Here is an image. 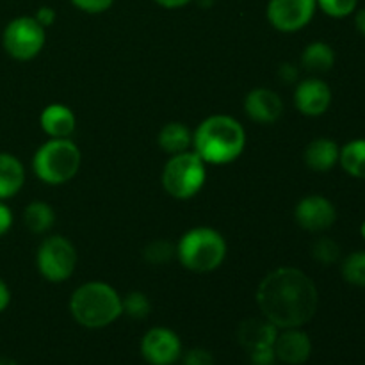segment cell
I'll use <instances>...</instances> for the list:
<instances>
[{
	"label": "cell",
	"instance_id": "obj_1",
	"mask_svg": "<svg viewBox=\"0 0 365 365\" xmlns=\"http://www.w3.org/2000/svg\"><path fill=\"white\" fill-rule=\"evenodd\" d=\"M257 305L262 317L278 330L302 328L316 316L319 292L305 271L298 267H277L257 287Z\"/></svg>",
	"mask_w": 365,
	"mask_h": 365
},
{
	"label": "cell",
	"instance_id": "obj_2",
	"mask_svg": "<svg viewBox=\"0 0 365 365\" xmlns=\"http://www.w3.org/2000/svg\"><path fill=\"white\" fill-rule=\"evenodd\" d=\"M192 146L205 164H230L245 152L246 130L228 114H212L192 132Z\"/></svg>",
	"mask_w": 365,
	"mask_h": 365
},
{
	"label": "cell",
	"instance_id": "obj_3",
	"mask_svg": "<svg viewBox=\"0 0 365 365\" xmlns=\"http://www.w3.org/2000/svg\"><path fill=\"white\" fill-rule=\"evenodd\" d=\"M70 312L81 327L98 330L123 316V302L109 284L93 280L75 289L70 298Z\"/></svg>",
	"mask_w": 365,
	"mask_h": 365
},
{
	"label": "cell",
	"instance_id": "obj_4",
	"mask_svg": "<svg viewBox=\"0 0 365 365\" xmlns=\"http://www.w3.org/2000/svg\"><path fill=\"white\" fill-rule=\"evenodd\" d=\"M175 253L187 271L212 273L227 259L228 245L216 228L195 227L182 235Z\"/></svg>",
	"mask_w": 365,
	"mask_h": 365
},
{
	"label": "cell",
	"instance_id": "obj_5",
	"mask_svg": "<svg viewBox=\"0 0 365 365\" xmlns=\"http://www.w3.org/2000/svg\"><path fill=\"white\" fill-rule=\"evenodd\" d=\"M81 164V148L70 138H50L32 157L34 175L46 185H63L70 182L78 173Z\"/></svg>",
	"mask_w": 365,
	"mask_h": 365
},
{
	"label": "cell",
	"instance_id": "obj_6",
	"mask_svg": "<svg viewBox=\"0 0 365 365\" xmlns=\"http://www.w3.org/2000/svg\"><path fill=\"white\" fill-rule=\"evenodd\" d=\"M207 180V164L196 152H182L170 155L164 164L160 182L171 198L191 200L203 189Z\"/></svg>",
	"mask_w": 365,
	"mask_h": 365
},
{
	"label": "cell",
	"instance_id": "obj_7",
	"mask_svg": "<svg viewBox=\"0 0 365 365\" xmlns=\"http://www.w3.org/2000/svg\"><path fill=\"white\" fill-rule=\"evenodd\" d=\"M77 250L73 242L63 235H50L43 239L36 252V267L46 282L63 284L77 267Z\"/></svg>",
	"mask_w": 365,
	"mask_h": 365
},
{
	"label": "cell",
	"instance_id": "obj_8",
	"mask_svg": "<svg viewBox=\"0 0 365 365\" xmlns=\"http://www.w3.org/2000/svg\"><path fill=\"white\" fill-rule=\"evenodd\" d=\"M46 29L34 16L13 18L2 32L4 50L16 61H31L41 53Z\"/></svg>",
	"mask_w": 365,
	"mask_h": 365
},
{
	"label": "cell",
	"instance_id": "obj_9",
	"mask_svg": "<svg viewBox=\"0 0 365 365\" xmlns=\"http://www.w3.org/2000/svg\"><path fill=\"white\" fill-rule=\"evenodd\" d=\"M316 11V0H269L266 16L277 31L291 34L305 29L314 20Z\"/></svg>",
	"mask_w": 365,
	"mask_h": 365
},
{
	"label": "cell",
	"instance_id": "obj_10",
	"mask_svg": "<svg viewBox=\"0 0 365 365\" xmlns=\"http://www.w3.org/2000/svg\"><path fill=\"white\" fill-rule=\"evenodd\" d=\"M141 353L150 365H173L182 355L180 337L170 328L155 327L143 337Z\"/></svg>",
	"mask_w": 365,
	"mask_h": 365
},
{
	"label": "cell",
	"instance_id": "obj_11",
	"mask_svg": "<svg viewBox=\"0 0 365 365\" xmlns=\"http://www.w3.org/2000/svg\"><path fill=\"white\" fill-rule=\"evenodd\" d=\"M294 220L307 232H324L337 221V209L323 195H309L298 202Z\"/></svg>",
	"mask_w": 365,
	"mask_h": 365
},
{
	"label": "cell",
	"instance_id": "obj_12",
	"mask_svg": "<svg viewBox=\"0 0 365 365\" xmlns=\"http://www.w3.org/2000/svg\"><path fill=\"white\" fill-rule=\"evenodd\" d=\"M294 106L303 116H323L331 106V89L323 78L310 77L299 82L294 91Z\"/></svg>",
	"mask_w": 365,
	"mask_h": 365
},
{
	"label": "cell",
	"instance_id": "obj_13",
	"mask_svg": "<svg viewBox=\"0 0 365 365\" xmlns=\"http://www.w3.org/2000/svg\"><path fill=\"white\" fill-rule=\"evenodd\" d=\"M277 360L287 365H302L312 355V341L302 328H284L274 339Z\"/></svg>",
	"mask_w": 365,
	"mask_h": 365
},
{
	"label": "cell",
	"instance_id": "obj_14",
	"mask_svg": "<svg viewBox=\"0 0 365 365\" xmlns=\"http://www.w3.org/2000/svg\"><path fill=\"white\" fill-rule=\"evenodd\" d=\"M245 110L250 120L260 125H271L280 120L284 113V102L273 89L255 88L246 95Z\"/></svg>",
	"mask_w": 365,
	"mask_h": 365
},
{
	"label": "cell",
	"instance_id": "obj_15",
	"mask_svg": "<svg viewBox=\"0 0 365 365\" xmlns=\"http://www.w3.org/2000/svg\"><path fill=\"white\" fill-rule=\"evenodd\" d=\"M75 125H77V118L73 110L64 103H50L39 114V127L52 139L71 138Z\"/></svg>",
	"mask_w": 365,
	"mask_h": 365
},
{
	"label": "cell",
	"instance_id": "obj_16",
	"mask_svg": "<svg viewBox=\"0 0 365 365\" xmlns=\"http://www.w3.org/2000/svg\"><path fill=\"white\" fill-rule=\"evenodd\" d=\"M278 328L273 323L262 317V319H246L241 323L237 330V339L246 351L260 348H271L278 335Z\"/></svg>",
	"mask_w": 365,
	"mask_h": 365
},
{
	"label": "cell",
	"instance_id": "obj_17",
	"mask_svg": "<svg viewBox=\"0 0 365 365\" xmlns=\"http://www.w3.org/2000/svg\"><path fill=\"white\" fill-rule=\"evenodd\" d=\"M339 153L341 146L330 138H317L307 145L303 160L307 168L317 173H327L331 171L339 164Z\"/></svg>",
	"mask_w": 365,
	"mask_h": 365
},
{
	"label": "cell",
	"instance_id": "obj_18",
	"mask_svg": "<svg viewBox=\"0 0 365 365\" xmlns=\"http://www.w3.org/2000/svg\"><path fill=\"white\" fill-rule=\"evenodd\" d=\"M25 184V168L13 153L0 152V200L13 198Z\"/></svg>",
	"mask_w": 365,
	"mask_h": 365
},
{
	"label": "cell",
	"instance_id": "obj_19",
	"mask_svg": "<svg viewBox=\"0 0 365 365\" xmlns=\"http://www.w3.org/2000/svg\"><path fill=\"white\" fill-rule=\"evenodd\" d=\"M159 146L168 155H177V153L187 152L189 146L192 145V132L189 130L187 125L180 121H171L166 123L159 132Z\"/></svg>",
	"mask_w": 365,
	"mask_h": 365
},
{
	"label": "cell",
	"instance_id": "obj_20",
	"mask_svg": "<svg viewBox=\"0 0 365 365\" xmlns=\"http://www.w3.org/2000/svg\"><path fill=\"white\" fill-rule=\"evenodd\" d=\"M302 64L312 73H327L335 64V50L324 41L310 43L303 50Z\"/></svg>",
	"mask_w": 365,
	"mask_h": 365
},
{
	"label": "cell",
	"instance_id": "obj_21",
	"mask_svg": "<svg viewBox=\"0 0 365 365\" xmlns=\"http://www.w3.org/2000/svg\"><path fill=\"white\" fill-rule=\"evenodd\" d=\"M339 164L353 178L365 180V138H356L341 146Z\"/></svg>",
	"mask_w": 365,
	"mask_h": 365
},
{
	"label": "cell",
	"instance_id": "obj_22",
	"mask_svg": "<svg viewBox=\"0 0 365 365\" xmlns=\"http://www.w3.org/2000/svg\"><path fill=\"white\" fill-rule=\"evenodd\" d=\"M24 221L32 234H45L56 223V212L48 203L32 202L25 207Z\"/></svg>",
	"mask_w": 365,
	"mask_h": 365
},
{
	"label": "cell",
	"instance_id": "obj_23",
	"mask_svg": "<svg viewBox=\"0 0 365 365\" xmlns=\"http://www.w3.org/2000/svg\"><path fill=\"white\" fill-rule=\"evenodd\" d=\"M342 278L353 287L365 289V250L349 253L341 266Z\"/></svg>",
	"mask_w": 365,
	"mask_h": 365
},
{
	"label": "cell",
	"instance_id": "obj_24",
	"mask_svg": "<svg viewBox=\"0 0 365 365\" xmlns=\"http://www.w3.org/2000/svg\"><path fill=\"white\" fill-rule=\"evenodd\" d=\"M121 302H123V314H127L132 319H145L152 310V303L145 292L132 291L125 298H121Z\"/></svg>",
	"mask_w": 365,
	"mask_h": 365
},
{
	"label": "cell",
	"instance_id": "obj_25",
	"mask_svg": "<svg viewBox=\"0 0 365 365\" xmlns=\"http://www.w3.org/2000/svg\"><path fill=\"white\" fill-rule=\"evenodd\" d=\"M317 9L323 11L327 16L335 18V20H342L359 9V0H316Z\"/></svg>",
	"mask_w": 365,
	"mask_h": 365
},
{
	"label": "cell",
	"instance_id": "obj_26",
	"mask_svg": "<svg viewBox=\"0 0 365 365\" xmlns=\"http://www.w3.org/2000/svg\"><path fill=\"white\" fill-rule=\"evenodd\" d=\"M312 257L321 264H335L341 259V246L331 237H321L314 242Z\"/></svg>",
	"mask_w": 365,
	"mask_h": 365
},
{
	"label": "cell",
	"instance_id": "obj_27",
	"mask_svg": "<svg viewBox=\"0 0 365 365\" xmlns=\"http://www.w3.org/2000/svg\"><path fill=\"white\" fill-rule=\"evenodd\" d=\"M173 253H175V250L171 248L168 242L157 241V242H153V245H150L148 248H146L145 257H146V260H150V262L160 264V262H166V260L170 259Z\"/></svg>",
	"mask_w": 365,
	"mask_h": 365
},
{
	"label": "cell",
	"instance_id": "obj_28",
	"mask_svg": "<svg viewBox=\"0 0 365 365\" xmlns=\"http://www.w3.org/2000/svg\"><path fill=\"white\" fill-rule=\"evenodd\" d=\"M78 11L88 14H102L114 6V0H70Z\"/></svg>",
	"mask_w": 365,
	"mask_h": 365
},
{
	"label": "cell",
	"instance_id": "obj_29",
	"mask_svg": "<svg viewBox=\"0 0 365 365\" xmlns=\"http://www.w3.org/2000/svg\"><path fill=\"white\" fill-rule=\"evenodd\" d=\"M184 365H214V356L203 348H195L185 353Z\"/></svg>",
	"mask_w": 365,
	"mask_h": 365
},
{
	"label": "cell",
	"instance_id": "obj_30",
	"mask_svg": "<svg viewBox=\"0 0 365 365\" xmlns=\"http://www.w3.org/2000/svg\"><path fill=\"white\" fill-rule=\"evenodd\" d=\"M250 360H252V365H274L277 364V355H274V349L271 346V348H260L250 351Z\"/></svg>",
	"mask_w": 365,
	"mask_h": 365
},
{
	"label": "cell",
	"instance_id": "obj_31",
	"mask_svg": "<svg viewBox=\"0 0 365 365\" xmlns=\"http://www.w3.org/2000/svg\"><path fill=\"white\" fill-rule=\"evenodd\" d=\"M11 227H13V212L6 205V202L0 200V237H4L11 230Z\"/></svg>",
	"mask_w": 365,
	"mask_h": 365
},
{
	"label": "cell",
	"instance_id": "obj_32",
	"mask_svg": "<svg viewBox=\"0 0 365 365\" xmlns=\"http://www.w3.org/2000/svg\"><path fill=\"white\" fill-rule=\"evenodd\" d=\"M34 18L43 25V27L46 29V27H50L53 21H56V9H53V7H48V6H43L36 11Z\"/></svg>",
	"mask_w": 365,
	"mask_h": 365
},
{
	"label": "cell",
	"instance_id": "obj_33",
	"mask_svg": "<svg viewBox=\"0 0 365 365\" xmlns=\"http://www.w3.org/2000/svg\"><path fill=\"white\" fill-rule=\"evenodd\" d=\"M9 303H11V289L9 285L0 278V314L9 307Z\"/></svg>",
	"mask_w": 365,
	"mask_h": 365
},
{
	"label": "cell",
	"instance_id": "obj_34",
	"mask_svg": "<svg viewBox=\"0 0 365 365\" xmlns=\"http://www.w3.org/2000/svg\"><path fill=\"white\" fill-rule=\"evenodd\" d=\"M157 6L164 7V9H180V7L189 6L195 0H153Z\"/></svg>",
	"mask_w": 365,
	"mask_h": 365
},
{
	"label": "cell",
	"instance_id": "obj_35",
	"mask_svg": "<svg viewBox=\"0 0 365 365\" xmlns=\"http://www.w3.org/2000/svg\"><path fill=\"white\" fill-rule=\"evenodd\" d=\"M280 75L285 82H294L298 78V70L292 64H284L280 66Z\"/></svg>",
	"mask_w": 365,
	"mask_h": 365
},
{
	"label": "cell",
	"instance_id": "obj_36",
	"mask_svg": "<svg viewBox=\"0 0 365 365\" xmlns=\"http://www.w3.org/2000/svg\"><path fill=\"white\" fill-rule=\"evenodd\" d=\"M355 27L360 34L365 36V7L355 11Z\"/></svg>",
	"mask_w": 365,
	"mask_h": 365
},
{
	"label": "cell",
	"instance_id": "obj_37",
	"mask_svg": "<svg viewBox=\"0 0 365 365\" xmlns=\"http://www.w3.org/2000/svg\"><path fill=\"white\" fill-rule=\"evenodd\" d=\"M0 365H18L13 359H7V356H0Z\"/></svg>",
	"mask_w": 365,
	"mask_h": 365
},
{
	"label": "cell",
	"instance_id": "obj_38",
	"mask_svg": "<svg viewBox=\"0 0 365 365\" xmlns=\"http://www.w3.org/2000/svg\"><path fill=\"white\" fill-rule=\"evenodd\" d=\"M360 235H362V239L365 241V220H364V223L360 225Z\"/></svg>",
	"mask_w": 365,
	"mask_h": 365
}]
</instances>
